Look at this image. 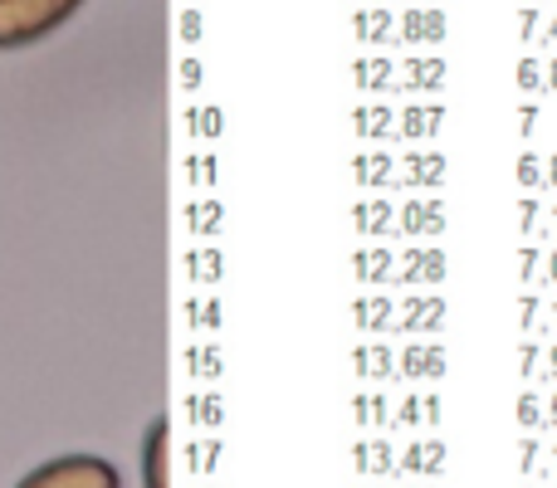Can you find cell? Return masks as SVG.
Here are the masks:
<instances>
[{"instance_id": "1", "label": "cell", "mask_w": 557, "mask_h": 488, "mask_svg": "<svg viewBox=\"0 0 557 488\" xmlns=\"http://www.w3.org/2000/svg\"><path fill=\"white\" fill-rule=\"evenodd\" d=\"M84 0H0V49H25L54 35Z\"/></svg>"}, {"instance_id": "2", "label": "cell", "mask_w": 557, "mask_h": 488, "mask_svg": "<svg viewBox=\"0 0 557 488\" xmlns=\"http://www.w3.org/2000/svg\"><path fill=\"white\" fill-rule=\"evenodd\" d=\"M15 488H123V474L98 454H59L29 470Z\"/></svg>"}, {"instance_id": "3", "label": "cell", "mask_w": 557, "mask_h": 488, "mask_svg": "<svg viewBox=\"0 0 557 488\" xmlns=\"http://www.w3.org/2000/svg\"><path fill=\"white\" fill-rule=\"evenodd\" d=\"M166 445H172V425L152 421L143 435V488H166Z\"/></svg>"}, {"instance_id": "4", "label": "cell", "mask_w": 557, "mask_h": 488, "mask_svg": "<svg viewBox=\"0 0 557 488\" xmlns=\"http://www.w3.org/2000/svg\"><path fill=\"white\" fill-rule=\"evenodd\" d=\"M445 366H450V356H445L441 342H411L401 352V372L411 381H435V376H445Z\"/></svg>"}, {"instance_id": "5", "label": "cell", "mask_w": 557, "mask_h": 488, "mask_svg": "<svg viewBox=\"0 0 557 488\" xmlns=\"http://www.w3.org/2000/svg\"><path fill=\"white\" fill-rule=\"evenodd\" d=\"M396 327H401V333H441L445 303L441 298H411V303L401 308V317H396Z\"/></svg>"}, {"instance_id": "6", "label": "cell", "mask_w": 557, "mask_h": 488, "mask_svg": "<svg viewBox=\"0 0 557 488\" xmlns=\"http://www.w3.org/2000/svg\"><path fill=\"white\" fill-rule=\"evenodd\" d=\"M445 264H450V259H445L441 249H411V254H406L401 278H406V284H441Z\"/></svg>"}, {"instance_id": "7", "label": "cell", "mask_w": 557, "mask_h": 488, "mask_svg": "<svg viewBox=\"0 0 557 488\" xmlns=\"http://www.w3.org/2000/svg\"><path fill=\"white\" fill-rule=\"evenodd\" d=\"M401 230L406 235H441L445 230V205L441 201H411L401 211Z\"/></svg>"}, {"instance_id": "8", "label": "cell", "mask_w": 557, "mask_h": 488, "mask_svg": "<svg viewBox=\"0 0 557 488\" xmlns=\"http://www.w3.org/2000/svg\"><path fill=\"white\" fill-rule=\"evenodd\" d=\"M445 460H450V450H445V445H411V450L401 454V470L406 474H441Z\"/></svg>"}, {"instance_id": "9", "label": "cell", "mask_w": 557, "mask_h": 488, "mask_svg": "<svg viewBox=\"0 0 557 488\" xmlns=\"http://www.w3.org/2000/svg\"><path fill=\"white\" fill-rule=\"evenodd\" d=\"M386 372H392V352H386V347L382 342H372V347H357V376H362V381H367V376H376V381H382V376Z\"/></svg>"}, {"instance_id": "10", "label": "cell", "mask_w": 557, "mask_h": 488, "mask_svg": "<svg viewBox=\"0 0 557 488\" xmlns=\"http://www.w3.org/2000/svg\"><path fill=\"white\" fill-rule=\"evenodd\" d=\"M357 274H362V284H382L392 274V254L386 249H362L357 254Z\"/></svg>"}, {"instance_id": "11", "label": "cell", "mask_w": 557, "mask_h": 488, "mask_svg": "<svg viewBox=\"0 0 557 488\" xmlns=\"http://www.w3.org/2000/svg\"><path fill=\"white\" fill-rule=\"evenodd\" d=\"M357 230H362V235H382V230H392V205H386V201L357 205Z\"/></svg>"}, {"instance_id": "12", "label": "cell", "mask_w": 557, "mask_h": 488, "mask_svg": "<svg viewBox=\"0 0 557 488\" xmlns=\"http://www.w3.org/2000/svg\"><path fill=\"white\" fill-rule=\"evenodd\" d=\"M392 464H396V460H392V450H386L382 440L357 445V470H362V474H386Z\"/></svg>"}, {"instance_id": "13", "label": "cell", "mask_w": 557, "mask_h": 488, "mask_svg": "<svg viewBox=\"0 0 557 488\" xmlns=\"http://www.w3.org/2000/svg\"><path fill=\"white\" fill-rule=\"evenodd\" d=\"M357 327H392V303H386V298H362V303H357Z\"/></svg>"}, {"instance_id": "14", "label": "cell", "mask_w": 557, "mask_h": 488, "mask_svg": "<svg viewBox=\"0 0 557 488\" xmlns=\"http://www.w3.org/2000/svg\"><path fill=\"white\" fill-rule=\"evenodd\" d=\"M445 20L441 15H406V39H441Z\"/></svg>"}, {"instance_id": "15", "label": "cell", "mask_w": 557, "mask_h": 488, "mask_svg": "<svg viewBox=\"0 0 557 488\" xmlns=\"http://www.w3.org/2000/svg\"><path fill=\"white\" fill-rule=\"evenodd\" d=\"M357 421H362V425H392V421H386V401H382V396H357Z\"/></svg>"}, {"instance_id": "16", "label": "cell", "mask_w": 557, "mask_h": 488, "mask_svg": "<svg viewBox=\"0 0 557 488\" xmlns=\"http://www.w3.org/2000/svg\"><path fill=\"white\" fill-rule=\"evenodd\" d=\"M519 425H523V430H539V425H543V401H539V396H529V391L519 396Z\"/></svg>"}, {"instance_id": "17", "label": "cell", "mask_w": 557, "mask_h": 488, "mask_svg": "<svg viewBox=\"0 0 557 488\" xmlns=\"http://www.w3.org/2000/svg\"><path fill=\"white\" fill-rule=\"evenodd\" d=\"M392 425H425V401H401V411H396V421Z\"/></svg>"}, {"instance_id": "18", "label": "cell", "mask_w": 557, "mask_h": 488, "mask_svg": "<svg viewBox=\"0 0 557 488\" xmlns=\"http://www.w3.org/2000/svg\"><path fill=\"white\" fill-rule=\"evenodd\" d=\"M196 415L201 425H221V396H196Z\"/></svg>"}, {"instance_id": "19", "label": "cell", "mask_w": 557, "mask_h": 488, "mask_svg": "<svg viewBox=\"0 0 557 488\" xmlns=\"http://www.w3.org/2000/svg\"><path fill=\"white\" fill-rule=\"evenodd\" d=\"M191 454H196V460H191V464H196V474H211V470H215V460H221V445H196Z\"/></svg>"}, {"instance_id": "20", "label": "cell", "mask_w": 557, "mask_h": 488, "mask_svg": "<svg viewBox=\"0 0 557 488\" xmlns=\"http://www.w3.org/2000/svg\"><path fill=\"white\" fill-rule=\"evenodd\" d=\"M196 278H221V254H196Z\"/></svg>"}, {"instance_id": "21", "label": "cell", "mask_w": 557, "mask_h": 488, "mask_svg": "<svg viewBox=\"0 0 557 488\" xmlns=\"http://www.w3.org/2000/svg\"><path fill=\"white\" fill-rule=\"evenodd\" d=\"M533 366H539V342H523V352H519V372L529 376Z\"/></svg>"}, {"instance_id": "22", "label": "cell", "mask_w": 557, "mask_h": 488, "mask_svg": "<svg viewBox=\"0 0 557 488\" xmlns=\"http://www.w3.org/2000/svg\"><path fill=\"white\" fill-rule=\"evenodd\" d=\"M519 182L523 186H539V162H533V157H523V162H519Z\"/></svg>"}, {"instance_id": "23", "label": "cell", "mask_w": 557, "mask_h": 488, "mask_svg": "<svg viewBox=\"0 0 557 488\" xmlns=\"http://www.w3.org/2000/svg\"><path fill=\"white\" fill-rule=\"evenodd\" d=\"M519 323H523V333L539 323V298H523V317H519Z\"/></svg>"}, {"instance_id": "24", "label": "cell", "mask_w": 557, "mask_h": 488, "mask_svg": "<svg viewBox=\"0 0 557 488\" xmlns=\"http://www.w3.org/2000/svg\"><path fill=\"white\" fill-rule=\"evenodd\" d=\"M519 460H523V474H529V470H533V460H539V440H523Z\"/></svg>"}, {"instance_id": "25", "label": "cell", "mask_w": 557, "mask_h": 488, "mask_svg": "<svg viewBox=\"0 0 557 488\" xmlns=\"http://www.w3.org/2000/svg\"><path fill=\"white\" fill-rule=\"evenodd\" d=\"M543 425H557V391H553V401H543Z\"/></svg>"}, {"instance_id": "26", "label": "cell", "mask_w": 557, "mask_h": 488, "mask_svg": "<svg viewBox=\"0 0 557 488\" xmlns=\"http://www.w3.org/2000/svg\"><path fill=\"white\" fill-rule=\"evenodd\" d=\"M543 381H557V347L548 352V372H543Z\"/></svg>"}, {"instance_id": "27", "label": "cell", "mask_w": 557, "mask_h": 488, "mask_svg": "<svg viewBox=\"0 0 557 488\" xmlns=\"http://www.w3.org/2000/svg\"><path fill=\"white\" fill-rule=\"evenodd\" d=\"M548 172H553V186H557V157H553V162H548Z\"/></svg>"}, {"instance_id": "28", "label": "cell", "mask_w": 557, "mask_h": 488, "mask_svg": "<svg viewBox=\"0 0 557 488\" xmlns=\"http://www.w3.org/2000/svg\"><path fill=\"white\" fill-rule=\"evenodd\" d=\"M548 278H553V284H557V254H553V268H548Z\"/></svg>"}, {"instance_id": "29", "label": "cell", "mask_w": 557, "mask_h": 488, "mask_svg": "<svg viewBox=\"0 0 557 488\" xmlns=\"http://www.w3.org/2000/svg\"><path fill=\"white\" fill-rule=\"evenodd\" d=\"M553 323H557V308H553Z\"/></svg>"}, {"instance_id": "30", "label": "cell", "mask_w": 557, "mask_h": 488, "mask_svg": "<svg viewBox=\"0 0 557 488\" xmlns=\"http://www.w3.org/2000/svg\"><path fill=\"white\" fill-rule=\"evenodd\" d=\"M553 84H557V74H553Z\"/></svg>"}, {"instance_id": "31", "label": "cell", "mask_w": 557, "mask_h": 488, "mask_svg": "<svg viewBox=\"0 0 557 488\" xmlns=\"http://www.w3.org/2000/svg\"><path fill=\"white\" fill-rule=\"evenodd\" d=\"M553 460H557V454H553Z\"/></svg>"}]
</instances>
